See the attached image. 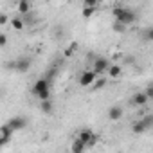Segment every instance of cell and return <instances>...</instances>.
Listing matches in <instances>:
<instances>
[{
  "instance_id": "obj_7",
  "label": "cell",
  "mask_w": 153,
  "mask_h": 153,
  "mask_svg": "<svg viewBox=\"0 0 153 153\" xmlns=\"http://www.w3.org/2000/svg\"><path fill=\"white\" fill-rule=\"evenodd\" d=\"M7 126H9L13 131H20V130H24V128L27 126V119L22 117V115H15V117L7 123Z\"/></svg>"
},
{
  "instance_id": "obj_5",
  "label": "cell",
  "mask_w": 153,
  "mask_h": 153,
  "mask_svg": "<svg viewBox=\"0 0 153 153\" xmlns=\"http://www.w3.org/2000/svg\"><path fill=\"white\" fill-rule=\"evenodd\" d=\"M78 139H81L87 144V148H94L97 144V137L92 133V130H81L79 135H78Z\"/></svg>"
},
{
  "instance_id": "obj_20",
  "label": "cell",
  "mask_w": 153,
  "mask_h": 153,
  "mask_svg": "<svg viewBox=\"0 0 153 153\" xmlns=\"http://www.w3.org/2000/svg\"><path fill=\"white\" fill-rule=\"evenodd\" d=\"M144 92H146V96H148L149 99H153V83H149V85L144 88Z\"/></svg>"
},
{
  "instance_id": "obj_14",
  "label": "cell",
  "mask_w": 153,
  "mask_h": 153,
  "mask_svg": "<svg viewBox=\"0 0 153 153\" xmlns=\"http://www.w3.org/2000/svg\"><path fill=\"white\" fill-rule=\"evenodd\" d=\"M108 74L112 76V78H119V76L123 74V68H121V65H110V68H108Z\"/></svg>"
},
{
  "instance_id": "obj_16",
  "label": "cell",
  "mask_w": 153,
  "mask_h": 153,
  "mask_svg": "<svg viewBox=\"0 0 153 153\" xmlns=\"http://www.w3.org/2000/svg\"><path fill=\"white\" fill-rule=\"evenodd\" d=\"M142 40L144 42H153V27H146L142 31Z\"/></svg>"
},
{
  "instance_id": "obj_22",
  "label": "cell",
  "mask_w": 153,
  "mask_h": 153,
  "mask_svg": "<svg viewBox=\"0 0 153 153\" xmlns=\"http://www.w3.org/2000/svg\"><path fill=\"white\" fill-rule=\"evenodd\" d=\"M76 49H78V43H72V45H70V47H68V49L65 51V54H67V56H70V54H72V52H74Z\"/></svg>"
},
{
  "instance_id": "obj_10",
  "label": "cell",
  "mask_w": 153,
  "mask_h": 153,
  "mask_svg": "<svg viewBox=\"0 0 153 153\" xmlns=\"http://www.w3.org/2000/svg\"><path fill=\"white\" fill-rule=\"evenodd\" d=\"M87 149V144L81 140V139H72V144H70V153H85Z\"/></svg>"
},
{
  "instance_id": "obj_21",
  "label": "cell",
  "mask_w": 153,
  "mask_h": 153,
  "mask_svg": "<svg viewBox=\"0 0 153 153\" xmlns=\"http://www.w3.org/2000/svg\"><path fill=\"white\" fill-rule=\"evenodd\" d=\"M94 85H96L94 88H103V87L106 85V79H105V78H101V79H97V81H96Z\"/></svg>"
},
{
  "instance_id": "obj_4",
  "label": "cell",
  "mask_w": 153,
  "mask_h": 153,
  "mask_svg": "<svg viewBox=\"0 0 153 153\" xmlns=\"http://www.w3.org/2000/svg\"><path fill=\"white\" fill-rule=\"evenodd\" d=\"M151 126V115H148V117H144V119H139L137 123H133V126H131V131L133 133H137V135H140V133H144L148 128Z\"/></svg>"
},
{
  "instance_id": "obj_6",
  "label": "cell",
  "mask_w": 153,
  "mask_h": 153,
  "mask_svg": "<svg viewBox=\"0 0 153 153\" xmlns=\"http://www.w3.org/2000/svg\"><path fill=\"white\" fill-rule=\"evenodd\" d=\"M108 68H110V63H108V59L106 58H97L96 61H94V72H96V76H101V74H105V72H108Z\"/></svg>"
},
{
  "instance_id": "obj_24",
  "label": "cell",
  "mask_w": 153,
  "mask_h": 153,
  "mask_svg": "<svg viewBox=\"0 0 153 153\" xmlns=\"http://www.w3.org/2000/svg\"><path fill=\"white\" fill-rule=\"evenodd\" d=\"M7 22V15H0V25H6Z\"/></svg>"
},
{
  "instance_id": "obj_1",
  "label": "cell",
  "mask_w": 153,
  "mask_h": 153,
  "mask_svg": "<svg viewBox=\"0 0 153 153\" xmlns=\"http://www.w3.org/2000/svg\"><path fill=\"white\" fill-rule=\"evenodd\" d=\"M112 13H114V16H115V22H121V24H124L126 27L131 25V24L137 20L135 11L128 9V7H123V6H115Z\"/></svg>"
},
{
  "instance_id": "obj_8",
  "label": "cell",
  "mask_w": 153,
  "mask_h": 153,
  "mask_svg": "<svg viewBox=\"0 0 153 153\" xmlns=\"http://www.w3.org/2000/svg\"><path fill=\"white\" fill-rule=\"evenodd\" d=\"M97 76H96V72L94 70H87V72H83L81 76H79V85L81 87H90V85H94L97 79Z\"/></svg>"
},
{
  "instance_id": "obj_9",
  "label": "cell",
  "mask_w": 153,
  "mask_h": 153,
  "mask_svg": "<svg viewBox=\"0 0 153 153\" xmlns=\"http://www.w3.org/2000/svg\"><path fill=\"white\" fill-rule=\"evenodd\" d=\"M148 101H149V97L146 96V92H144V90H142V92L133 94V96H131V99H130V103H131L133 106H144Z\"/></svg>"
},
{
  "instance_id": "obj_19",
  "label": "cell",
  "mask_w": 153,
  "mask_h": 153,
  "mask_svg": "<svg viewBox=\"0 0 153 153\" xmlns=\"http://www.w3.org/2000/svg\"><path fill=\"white\" fill-rule=\"evenodd\" d=\"M94 11H96V7H85V9H83V16H85V18H88V16H92V15H94Z\"/></svg>"
},
{
  "instance_id": "obj_3",
  "label": "cell",
  "mask_w": 153,
  "mask_h": 153,
  "mask_svg": "<svg viewBox=\"0 0 153 153\" xmlns=\"http://www.w3.org/2000/svg\"><path fill=\"white\" fill-rule=\"evenodd\" d=\"M51 79H47V78H40V79H36L34 81V85H33V94L36 96V97H40L42 94H47V92H51Z\"/></svg>"
},
{
  "instance_id": "obj_13",
  "label": "cell",
  "mask_w": 153,
  "mask_h": 153,
  "mask_svg": "<svg viewBox=\"0 0 153 153\" xmlns=\"http://www.w3.org/2000/svg\"><path fill=\"white\" fill-rule=\"evenodd\" d=\"M16 11L24 16L31 15V2H27V0H20V2L16 4Z\"/></svg>"
},
{
  "instance_id": "obj_11",
  "label": "cell",
  "mask_w": 153,
  "mask_h": 153,
  "mask_svg": "<svg viewBox=\"0 0 153 153\" xmlns=\"http://www.w3.org/2000/svg\"><path fill=\"white\" fill-rule=\"evenodd\" d=\"M123 115H124V110H123L119 105L110 106V110H108V119H110V121H119Z\"/></svg>"
},
{
  "instance_id": "obj_23",
  "label": "cell",
  "mask_w": 153,
  "mask_h": 153,
  "mask_svg": "<svg viewBox=\"0 0 153 153\" xmlns=\"http://www.w3.org/2000/svg\"><path fill=\"white\" fill-rule=\"evenodd\" d=\"M0 45H7V34L6 33H2V34H0Z\"/></svg>"
},
{
  "instance_id": "obj_17",
  "label": "cell",
  "mask_w": 153,
  "mask_h": 153,
  "mask_svg": "<svg viewBox=\"0 0 153 153\" xmlns=\"http://www.w3.org/2000/svg\"><path fill=\"white\" fill-rule=\"evenodd\" d=\"M11 25H13V29L22 31V29H24V20H22V18H13V20H11Z\"/></svg>"
},
{
  "instance_id": "obj_18",
  "label": "cell",
  "mask_w": 153,
  "mask_h": 153,
  "mask_svg": "<svg viewBox=\"0 0 153 153\" xmlns=\"http://www.w3.org/2000/svg\"><path fill=\"white\" fill-rule=\"evenodd\" d=\"M112 29H114L115 33H124V31H126V25L121 24V22H114V24H112Z\"/></svg>"
},
{
  "instance_id": "obj_2",
  "label": "cell",
  "mask_w": 153,
  "mask_h": 153,
  "mask_svg": "<svg viewBox=\"0 0 153 153\" xmlns=\"http://www.w3.org/2000/svg\"><path fill=\"white\" fill-rule=\"evenodd\" d=\"M31 65H33V61H31V58L29 56H20L16 61H13L9 67L13 68V70H16L18 74H25L29 68H31Z\"/></svg>"
},
{
  "instance_id": "obj_15",
  "label": "cell",
  "mask_w": 153,
  "mask_h": 153,
  "mask_svg": "<svg viewBox=\"0 0 153 153\" xmlns=\"http://www.w3.org/2000/svg\"><path fill=\"white\" fill-rule=\"evenodd\" d=\"M40 110H42L43 114H51V112H52V103H51V99H49V101H42V103H40Z\"/></svg>"
},
{
  "instance_id": "obj_25",
  "label": "cell",
  "mask_w": 153,
  "mask_h": 153,
  "mask_svg": "<svg viewBox=\"0 0 153 153\" xmlns=\"http://www.w3.org/2000/svg\"><path fill=\"white\" fill-rule=\"evenodd\" d=\"M151 126H153V115H151Z\"/></svg>"
},
{
  "instance_id": "obj_12",
  "label": "cell",
  "mask_w": 153,
  "mask_h": 153,
  "mask_svg": "<svg viewBox=\"0 0 153 153\" xmlns=\"http://www.w3.org/2000/svg\"><path fill=\"white\" fill-rule=\"evenodd\" d=\"M0 133H2V139H0V144L2 146H6V144H9V140H11V137H13V130L7 126V124H4L2 126V130H0Z\"/></svg>"
}]
</instances>
